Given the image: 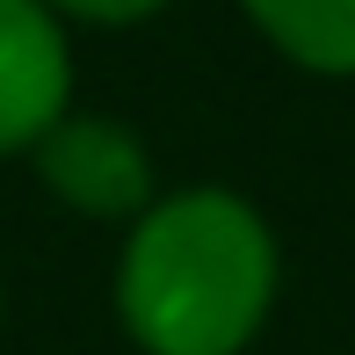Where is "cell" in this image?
<instances>
[{
  "mask_svg": "<svg viewBox=\"0 0 355 355\" xmlns=\"http://www.w3.org/2000/svg\"><path fill=\"white\" fill-rule=\"evenodd\" d=\"M247 15L312 73H355V0H247Z\"/></svg>",
  "mask_w": 355,
  "mask_h": 355,
  "instance_id": "obj_4",
  "label": "cell"
},
{
  "mask_svg": "<svg viewBox=\"0 0 355 355\" xmlns=\"http://www.w3.org/2000/svg\"><path fill=\"white\" fill-rule=\"evenodd\" d=\"M66 37L51 22V0H0V153L37 145L66 116Z\"/></svg>",
  "mask_w": 355,
  "mask_h": 355,
  "instance_id": "obj_3",
  "label": "cell"
},
{
  "mask_svg": "<svg viewBox=\"0 0 355 355\" xmlns=\"http://www.w3.org/2000/svg\"><path fill=\"white\" fill-rule=\"evenodd\" d=\"M37 174L51 196H66L73 211L87 218H123L145 203L153 189V167H145V145L123 131V123L102 116H58L51 131L37 138Z\"/></svg>",
  "mask_w": 355,
  "mask_h": 355,
  "instance_id": "obj_2",
  "label": "cell"
},
{
  "mask_svg": "<svg viewBox=\"0 0 355 355\" xmlns=\"http://www.w3.org/2000/svg\"><path fill=\"white\" fill-rule=\"evenodd\" d=\"M51 8H66V15H80V22H138V15L167 8V0H51Z\"/></svg>",
  "mask_w": 355,
  "mask_h": 355,
  "instance_id": "obj_5",
  "label": "cell"
},
{
  "mask_svg": "<svg viewBox=\"0 0 355 355\" xmlns=\"http://www.w3.org/2000/svg\"><path fill=\"white\" fill-rule=\"evenodd\" d=\"M276 290V239L225 189L145 211L123 247L116 304L153 355H239Z\"/></svg>",
  "mask_w": 355,
  "mask_h": 355,
  "instance_id": "obj_1",
  "label": "cell"
}]
</instances>
